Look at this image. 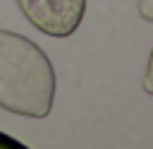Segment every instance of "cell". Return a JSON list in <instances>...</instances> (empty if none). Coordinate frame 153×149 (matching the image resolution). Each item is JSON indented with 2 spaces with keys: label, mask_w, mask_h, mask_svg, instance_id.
<instances>
[{
  "label": "cell",
  "mask_w": 153,
  "mask_h": 149,
  "mask_svg": "<svg viewBox=\"0 0 153 149\" xmlns=\"http://www.w3.org/2000/svg\"><path fill=\"white\" fill-rule=\"evenodd\" d=\"M24 17L45 36L67 38L72 36L86 10V0H17Z\"/></svg>",
  "instance_id": "cell-2"
},
{
  "label": "cell",
  "mask_w": 153,
  "mask_h": 149,
  "mask_svg": "<svg viewBox=\"0 0 153 149\" xmlns=\"http://www.w3.org/2000/svg\"><path fill=\"white\" fill-rule=\"evenodd\" d=\"M55 101V70L31 38L0 29V108L45 118Z\"/></svg>",
  "instance_id": "cell-1"
},
{
  "label": "cell",
  "mask_w": 153,
  "mask_h": 149,
  "mask_svg": "<svg viewBox=\"0 0 153 149\" xmlns=\"http://www.w3.org/2000/svg\"><path fill=\"white\" fill-rule=\"evenodd\" d=\"M139 12H141V17H143L146 22H151V19H153V10H151V0H141V2H139Z\"/></svg>",
  "instance_id": "cell-3"
}]
</instances>
